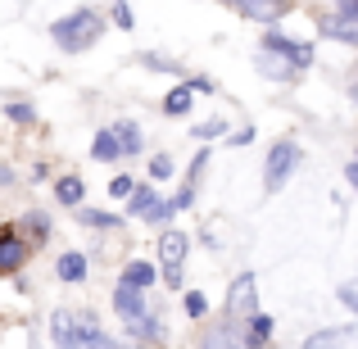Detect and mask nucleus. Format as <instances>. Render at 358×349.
<instances>
[{
	"instance_id": "obj_1",
	"label": "nucleus",
	"mask_w": 358,
	"mask_h": 349,
	"mask_svg": "<svg viewBox=\"0 0 358 349\" xmlns=\"http://www.w3.org/2000/svg\"><path fill=\"white\" fill-rule=\"evenodd\" d=\"M100 32H105V14H100V9H91V5L73 9L69 18H59V23L50 27L55 45H59L64 55H82V50H91V45L100 41Z\"/></svg>"
},
{
	"instance_id": "obj_2",
	"label": "nucleus",
	"mask_w": 358,
	"mask_h": 349,
	"mask_svg": "<svg viewBox=\"0 0 358 349\" xmlns=\"http://www.w3.org/2000/svg\"><path fill=\"white\" fill-rule=\"evenodd\" d=\"M295 164H299V145H295V141H277V145L268 150L263 186H268V191H281V186L290 182V173H295Z\"/></svg>"
},
{
	"instance_id": "obj_3",
	"label": "nucleus",
	"mask_w": 358,
	"mask_h": 349,
	"mask_svg": "<svg viewBox=\"0 0 358 349\" xmlns=\"http://www.w3.org/2000/svg\"><path fill=\"white\" fill-rule=\"evenodd\" d=\"M186 236L182 232H164L159 236V268H164V277H168V286H182V263H186Z\"/></svg>"
},
{
	"instance_id": "obj_4",
	"label": "nucleus",
	"mask_w": 358,
	"mask_h": 349,
	"mask_svg": "<svg viewBox=\"0 0 358 349\" xmlns=\"http://www.w3.org/2000/svg\"><path fill=\"white\" fill-rule=\"evenodd\" d=\"M227 313L231 318H254V313H259V281H254V272H245V277L231 281V290H227Z\"/></svg>"
},
{
	"instance_id": "obj_5",
	"label": "nucleus",
	"mask_w": 358,
	"mask_h": 349,
	"mask_svg": "<svg viewBox=\"0 0 358 349\" xmlns=\"http://www.w3.org/2000/svg\"><path fill=\"white\" fill-rule=\"evenodd\" d=\"M263 50H268V55H281V59L295 64V69H304V64L313 59V45L295 41V36H286V32H268V36H263Z\"/></svg>"
},
{
	"instance_id": "obj_6",
	"label": "nucleus",
	"mask_w": 358,
	"mask_h": 349,
	"mask_svg": "<svg viewBox=\"0 0 358 349\" xmlns=\"http://www.w3.org/2000/svg\"><path fill=\"white\" fill-rule=\"evenodd\" d=\"M73 349H118L91 313H73Z\"/></svg>"
},
{
	"instance_id": "obj_7",
	"label": "nucleus",
	"mask_w": 358,
	"mask_h": 349,
	"mask_svg": "<svg viewBox=\"0 0 358 349\" xmlns=\"http://www.w3.org/2000/svg\"><path fill=\"white\" fill-rule=\"evenodd\" d=\"M304 349H358V327H322L304 341Z\"/></svg>"
},
{
	"instance_id": "obj_8",
	"label": "nucleus",
	"mask_w": 358,
	"mask_h": 349,
	"mask_svg": "<svg viewBox=\"0 0 358 349\" xmlns=\"http://www.w3.org/2000/svg\"><path fill=\"white\" fill-rule=\"evenodd\" d=\"M27 259V241L14 227H0V272H18Z\"/></svg>"
},
{
	"instance_id": "obj_9",
	"label": "nucleus",
	"mask_w": 358,
	"mask_h": 349,
	"mask_svg": "<svg viewBox=\"0 0 358 349\" xmlns=\"http://www.w3.org/2000/svg\"><path fill=\"white\" fill-rule=\"evenodd\" d=\"M114 308H118V318H122L127 327H136L141 318H150L145 295H141V290H131V286H118V290H114Z\"/></svg>"
},
{
	"instance_id": "obj_10",
	"label": "nucleus",
	"mask_w": 358,
	"mask_h": 349,
	"mask_svg": "<svg viewBox=\"0 0 358 349\" xmlns=\"http://www.w3.org/2000/svg\"><path fill=\"white\" fill-rule=\"evenodd\" d=\"M231 5L241 9L245 18H254V23H277L281 14H286V0H231Z\"/></svg>"
},
{
	"instance_id": "obj_11",
	"label": "nucleus",
	"mask_w": 358,
	"mask_h": 349,
	"mask_svg": "<svg viewBox=\"0 0 358 349\" xmlns=\"http://www.w3.org/2000/svg\"><path fill=\"white\" fill-rule=\"evenodd\" d=\"M322 32L331 36V41L358 45V14H341V9H336L331 18H322Z\"/></svg>"
},
{
	"instance_id": "obj_12",
	"label": "nucleus",
	"mask_w": 358,
	"mask_h": 349,
	"mask_svg": "<svg viewBox=\"0 0 358 349\" xmlns=\"http://www.w3.org/2000/svg\"><path fill=\"white\" fill-rule=\"evenodd\" d=\"M204 168H209V150H200V155H195V164H191V177H186V186L177 191V200H168L173 209H191V204H195V186H200Z\"/></svg>"
},
{
	"instance_id": "obj_13",
	"label": "nucleus",
	"mask_w": 358,
	"mask_h": 349,
	"mask_svg": "<svg viewBox=\"0 0 358 349\" xmlns=\"http://www.w3.org/2000/svg\"><path fill=\"white\" fill-rule=\"evenodd\" d=\"M55 277H59V281H69V286H73V281H82V277H87V254L69 250L59 263H55Z\"/></svg>"
},
{
	"instance_id": "obj_14",
	"label": "nucleus",
	"mask_w": 358,
	"mask_h": 349,
	"mask_svg": "<svg viewBox=\"0 0 358 349\" xmlns=\"http://www.w3.org/2000/svg\"><path fill=\"white\" fill-rule=\"evenodd\" d=\"M114 141H118V155H136L141 145H145V136H141V127L136 122H114Z\"/></svg>"
},
{
	"instance_id": "obj_15",
	"label": "nucleus",
	"mask_w": 358,
	"mask_h": 349,
	"mask_svg": "<svg viewBox=\"0 0 358 349\" xmlns=\"http://www.w3.org/2000/svg\"><path fill=\"white\" fill-rule=\"evenodd\" d=\"M150 281H155V263H145V259H131L127 268H122V286H131V290H145Z\"/></svg>"
},
{
	"instance_id": "obj_16",
	"label": "nucleus",
	"mask_w": 358,
	"mask_h": 349,
	"mask_svg": "<svg viewBox=\"0 0 358 349\" xmlns=\"http://www.w3.org/2000/svg\"><path fill=\"white\" fill-rule=\"evenodd\" d=\"M259 73H263V78H277V82H290L299 69L286 64V59H277V55H268V50H259Z\"/></svg>"
},
{
	"instance_id": "obj_17",
	"label": "nucleus",
	"mask_w": 358,
	"mask_h": 349,
	"mask_svg": "<svg viewBox=\"0 0 358 349\" xmlns=\"http://www.w3.org/2000/svg\"><path fill=\"white\" fill-rule=\"evenodd\" d=\"M50 341H55V349H73V313L69 308H59L50 318Z\"/></svg>"
},
{
	"instance_id": "obj_18",
	"label": "nucleus",
	"mask_w": 358,
	"mask_h": 349,
	"mask_svg": "<svg viewBox=\"0 0 358 349\" xmlns=\"http://www.w3.org/2000/svg\"><path fill=\"white\" fill-rule=\"evenodd\" d=\"M245 322H250V332H245V349H259V345H268V336H272V318L254 313V318H245Z\"/></svg>"
},
{
	"instance_id": "obj_19",
	"label": "nucleus",
	"mask_w": 358,
	"mask_h": 349,
	"mask_svg": "<svg viewBox=\"0 0 358 349\" xmlns=\"http://www.w3.org/2000/svg\"><path fill=\"white\" fill-rule=\"evenodd\" d=\"M159 204V195H155V186H131V200H127V209L136 213V218H145L150 209Z\"/></svg>"
},
{
	"instance_id": "obj_20",
	"label": "nucleus",
	"mask_w": 358,
	"mask_h": 349,
	"mask_svg": "<svg viewBox=\"0 0 358 349\" xmlns=\"http://www.w3.org/2000/svg\"><path fill=\"white\" fill-rule=\"evenodd\" d=\"M55 195H59L64 204H82V195H87V186H82V177H59V182H55Z\"/></svg>"
},
{
	"instance_id": "obj_21",
	"label": "nucleus",
	"mask_w": 358,
	"mask_h": 349,
	"mask_svg": "<svg viewBox=\"0 0 358 349\" xmlns=\"http://www.w3.org/2000/svg\"><path fill=\"white\" fill-rule=\"evenodd\" d=\"M91 155L100 159V164H109V159H118V141H114V131H96V141H91Z\"/></svg>"
},
{
	"instance_id": "obj_22",
	"label": "nucleus",
	"mask_w": 358,
	"mask_h": 349,
	"mask_svg": "<svg viewBox=\"0 0 358 349\" xmlns=\"http://www.w3.org/2000/svg\"><path fill=\"white\" fill-rule=\"evenodd\" d=\"M186 109H191V91H186V87H173V91H168V96H164V114H186Z\"/></svg>"
},
{
	"instance_id": "obj_23",
	"label": "nucleus",
	"mask_w": 358,
	"mask_h": 349,
	"mask_svg": "<svg viewBox=\"0 0 358 349\" xmlns=\"http://www.w3.org/2000/svg\"><path fill=\"white\" fill-rule=\"evenodd\" d=\"M82 222H87V227H105V232H118L122 227L118 213H100V209H82Z\"/></svg>"
},
{
	"instance_id": "obj_24",
	"label": "nucleus",
	"mask_w": 358,
	"mask_h": 349,
	"mask_svg": "<svg viewBox=\"0 0 358 349\" xmlns=\"http://www.w3.org/2000/svg\"><path fill=\"white\" fill-rule=\"evenodd\" d=\"M23 227L32 232V241H45V236H50V218H45L41 209H32V213L23 218Z\"/></svg>"
},
{
	"instance_id": "obj_25",
	"label": "nucleus",
	"mask_w": 358,
	"mask_h": 349,
	"mask_svg": "<svg viewBox=\"0 0 358 349\" xmlns=\"http://www.w3.org/2000/svg\"><path fill=\"white\" fill-rule=\"evenodd\" d=\"M186 313H191V318H204V313H209V299H204L200 290H186Z\"/></svg>"
},
{
	"instance_id": "obj_26",
	"label": "nucleus",
	"mask_w": 358,
	"mask_h": 349,
	"mask_svg": "<svg viewBox=\"0 0 358 349\" xmlns=\"http://www.w3.org/2000/svg\"><path fill=\"white\" fill-rule=\"evenodd\" d=\"M336 295H341V304H345V308H354V313H358V281H345Z\"/></svg>"
},
{
	"instance_id": "obj_27",
	"label": "nucleus",
	"mask_w": 358,
	"mask_h": 349,
	"mask_svg": "<svg viewBox=\"0 0 358 349\" xmlns=\"http://www.w3.org/2000/svg\"><path fill=\"white\" fill-rule=\"evenodd\" d=\"M150 177H173V159L155 155V159H150Z\"/></svg>"
},
{
	"instance_id": "obj_28",
	"label": "nucleus",
	"mask_w": 358,
	"mask_h": 349,
	"mask_svg": "<svg viewBox=\"0 0 358 349\" xmlns=\"http://www.w3.org/2000/svg\"><path fill=\"white\" fill-rule=\"evenodd\" d=\"M114 23L118 27H131L136 18H131V9H127V0H114Z\"/></svg>"
},
{
	"instance_id": "obj_29",
	"label": "nucleus",
	"mask_w": 358,
	"mask_h": 349,
	"mask_svg": "<svg viewBox=\"0 0 358 349\" xmlns=\"http://www.w3.org/2000/svg\"><path fill=\"white\" fill-rule=\"evenodd\" d=\"M5 114L14 118V122H32V118H36V114H32V105H9Z\"/></svg>"
},
{
	"instance_id": "obj_30",
	"label": "nucleus",
	"mask_w": 358,
	"mask_h": 349,
	"mask_svg": "<svg viewBox=\"0 0 358 349\" xmlns=\"http://www.w3.org/2000/svg\"><path fill=\"white\" fill-rule=\"evenodd\" d=\"M131 186H136L131 177H114V182H109V195H131Z\"/></svg>"
},
{
	"instance_id": "obj_31",
	"label": "nucleus",
	"mask_w": 358,
	"mask_h": 349,
	"mask_svg": "<svg viewBox=\"0 0 358 349\" xmlns=\"http://www.w3.org/2000/svg\"><path fill=\"white\" fill-rule=\"evenodd\" d=\"M195 136H200V141H213V136H222V122H204V127H195Z\"/></svg>"
},
{
	"instance_id": "obj_32",
	"label": "nucleus",
	"mask_w": 358,
	"mask_h": 349,
	"mask_svg": "<svg viewBox=\"0 0 358 349\" xmlns=\"http://www.w3.org/2000/svg\"><path fill=\"white\" fill-rule=\"evenodd\" d=\"M254 141V127H245V131H236V136H231V145H250Z\"/></svg>"
},
{
	"instance_id": "obj_33",
	"label": "nucleus",
	"mask_w": 358,
	"mask_h": 349,
	"mask_svg": "<svg viewBox=\"0 0 358 349\" xmlns=\"http://www.w3.org/2000/svg\"><path fill=\"white\" fill-rule=\"evenodd\" d=\"M341 5V14H358V0H336Z\"/></svg>"
},
{
	"instance_id": "obj_34",
	"label": "nucleus",
	"mask_w": 358,
	"mask_h": 349,
	"mask_svg": "<svg viewBox=\"0 0 358 349\" xmlns=\"http://www.w3.org/2000/svg\"><path fill=\"white\" fill-rule=\"evenodd\" d=\"M345 177H350V182L358 186V164H350V168H345Z\"/></svg>"
},
{
	"instance_id": "obj_35",
	"label": "nucleus",
	"mask_w": 358,
	"mask_h": 349,
	"mask_svg": "<svg viewBox=\"0 0 358 349\" xmlns=\"http://www.w3.org/2000/svg\"><path fill=\"white\" fill-rule=\"evenodd\" d=\"M14 182V173H9V168H0V186H9Z\"/></svg>"
},
{
	"instance_id": "obj_36",
	"label": "nucleus",
	"mask_w": 358,
	"mask_h": 349,
	"mask_svg": "<svg viewBox=\"0 0 358 349\" xmlns=\"http://www.w3.org/2000/svg\"><path fill=\"white\" fill-rule=\"evenodd\" d=\"M222 5H231V0H222Z\"/></svg>"
}]
</instances>
